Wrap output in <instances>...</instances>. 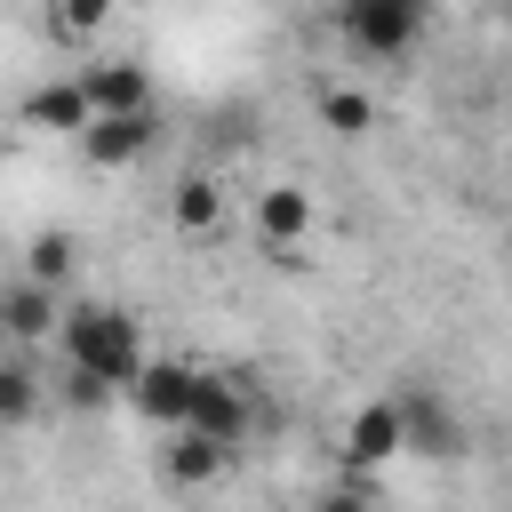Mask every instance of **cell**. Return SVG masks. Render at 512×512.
Masks as SVG:
<instances>
[{
    "label": "cell",
    "mask_w": 512,
    "mask_h": 512,
    "mask_svg": "<svg viewBox=\"0 0 512 512\" xmlns=\"http://www.w3.org/2000/svg\"><path fill=\"white\" fill-rule=\"evenodd\" d=\"M64 376H72V384H64V392H72V408H104V400H112L96 376H80V368H64Z\"/></svg>",
    "instance_id": "cell-19"
},
{
    "label": "cell",
    "mask_w": 512,
    "mask_h": 512,
    "mask_svg": "<svg viewBox=\"0 0 512 512\" xmlns=\"http://www.w3.org/2000/svg\"><path fill=\"white\" fill-rule=\"evenodd\" d=\"M128 400H136L160 432H176V424H184V400H192V368H176V360H144L136 384H128Z\"/></svg>",
    "instance_id": "cell-8"
},
{
    "label": "cell",
    "mask_w": 512,
    "mask_h": 512,
    "mask_svg": "<svg viewBox=\"0 0 512 512\" xmlns=\"http://www.w3.org/2000/svg\"><path fill=\"white\" fill-rule=\"evenodd\" d=\"M312 512H376V488H368V472H344L336 488H320V496H312Z\"/></svg>",
    "instance_id": "cell-18"
},
{
    "label": "cell",
    "mask_w": 512,
    "mask_h": 512,
    "mask_svg": "<svg viewBox=\"0 0 512 512\" xmlns=\"http://www.w3.org/2000/svg\"><path fill=\"white\" fill-rule=\"evenodd\" d=\"M152 144H160V112H152V104H144V112H96V120L80 128L88 168H136Z\"/></svg>",
    "instance_id": "cell-5"
},
{
    "label": "cell",
    "mask_w": 512,
    "mask_h": 512,
    "mask_svg": "<svg viewBox=\"0 0 512 512\" xmlns=\"http://www.w3.org/2000/svg\"><path fill=\"white\" fill-rule=\"evenodd\" d=\"M56 336H64V368L96 376L104 392H128L136 368H144V328L120 304H64L56 312Z\"/></svg>",
    "instance_id": "cell-1"
},
{
    "label": "cell",
    "mask_w": 512,
    "mask_h": 512,
    "mask_svg": "<svg viewBox=\"0 0 512 512\" xmlns=\"http://www.w3.org/2000/svg\"><path fill=\"white\" fill-rule=\"evenodd\" d=\"M312 224H320V200H312L304 184H264V192H256V240H264V248L296 256V248L312 240Z\"/></svg>",
    "instance_id": "cell-6"
},
{
    "label": "cell",
    "mask_w": 512,
    "mask_h": 512,
    "mask_svg": "<svg viewBox=\"0 0 512 512\" xmlns=\"http://www.w3.org/2000/svg\"><path fill=\"white\" fill-rule=\"evenodd\" d=\"M344 472H376V464H392L400 456V416H392V400H368V408H352V424H344Z\"/></svg>",
    "instance_id": "cell-7"
},
{
    "label": "cell",
    "mask_w": 512,
    "mask_h": 512,
    "mask_svg": "<svg viewBox=\"0 0 512 512\" xmlns=\"http://www.w3.org/2000/svg\"><path fill=\"white\" fill-rule=\"evenodd\" d=\"M424 24H432V0H344V8H336L344 48L368 56V64H400V56L424 40Z\"/></svg>",
    "instance_id": "cell-2"
},
{
    "label": "cell",
    "mask_w": 512,
    "mask_h": 512,
    "mask_svg": "<svg viewBox=\"0 0 512 512\" xmlns=\"http://www.w3.org/2000/svg\"><path fill=\"white\" fill-rule=\"evenodd\" d=\"M168 216H176V232H216L224 224V184L216 176H184L176 200H168Z\"/></svg>",
    "instance_id": "cell-13"
},
{
    "label": "cell",
    "mask_w": 512,
    "mask_h": 512,
    "mask_svg": "<svg viewBox=\"0 0 512 512\" xmlns=\"http://www.w3.org/2000/svg\"><path fill=\"white\" fill-rule=\"evenodd\" d=\"M80 96H88V112H144L152 104V72L144 64H88Z\"/></svg>",
    "instance_id": "cell-10"
},
{
    "label": "cell",
    "mask_w": 512,
    "mask_h": 512,
    "mask_svg": "<svg viewBox=\"0 0 512 512\" xmlns=\"http://www.w3.org/2000/svg\"><path fill=\"white\" fill-rule=\"evenodd\" d=\"M112 8H120V0H56V8H48V24H56L64 40H88V32H104V24H112Z\"/></svg>",
    "instance_id": "cell-17"
},
{
    "label": "cell",
    "mask_w": 512,
    "mask_h": 512,
    "mask_svg": "<svg viewBox=\"0 0 512 512\" xmlns=\"http://www.w3.org/2000/svg\"><path fill=\"white\" fill-rule=\"evenodd\" d=\"M88 120H96V112H88L80 80H48V88L24 96V128H40V136H80Z\"/></svg>",
    "instance_id": "cell-11"
},
{
    "label": "cell",
    "mask_w": 512,
    "mask_h": 512,
    "mask_svg": "<svg viewBox=\"0 0 512 512\" xmlns=\"http://www.w3.org/2000/svg\"><path fill=\"white\" fill-rule=\"evenodd\" d=\"M56 312H64V296L40 288V280H8V288H0V336H16V344L56 336Z\"/></svg>",
    "instance_id": "cell-9"
},
{
    "label": "cell",
    "mask_w": 512,
    "mask_h": 512,
    "mask_svg": "<svg viewBox=\"0 0 512 512\" xmlns=\"http://www.w3.org/2000/svg\"><path fill=\"white\" fill-rule=\"evenodd\" d=\"M248 424H256L248 384H240V376H208V368H192V400H184V424H176V432H200V440H216V448H240Z\"/></svg>",
    "instance_id": "cell-3"
},
{
    "label": "cell",
    "mask_w": 512,
    "mask_h": 512,
    "mask_svg": "<svg viewBox=\"0 0 512 512\" xmlns=\"http://www.w3.org/2000/svg\"><path fill=\"white\" fill-rule=\"evenodd\" d=\"M320 128H336V136H368V128H376V104H368L360 88H320Z\"/></svg>",
    "instance_id": "cell-15"
},
{
    "label": "cell",
    "mask_w": 512,
    "mask_h": 512,
    "mask_svg": "<svg viewBox=\"0 0 512 512\" xmlns=\"http://www.w3.org/2000/svg\"><path fill=\"white\" fill-rule=\"evenodd\" d=\"M32 408H40V384H32V368L0 360V432H16V424H24Z\"/></svg>",
    "instance_id": "cell-16"
},
{
    "label": "cell",
    "mask_w": 512,
    "mask_h": 512,
    "mask_svg": "<svg viewBox=\"0 0 512 512\" xmlns=\"http://www.w3.org/2000/svg\"><path fill=\"white\" fill-rule=\"evenodd\" d=\"M224 464H232V448H216V440H200V432H176V440H168V456H160L168 488H208Z\"/></svg>",
    "instance_id": "cell-12"
},
{
    "label": "cell",
    "mask_w": 512,
    "mask_h": 512,
    "mask_svg": "<svg viewBox=\"0 0 512 512\" xmlns=\"http://www.w3.org/2000/svg\"><path fill=\"white\" fill-rule=\"evenodd\" d=\"M72 256H80V240H72V232H32V248H24V280L64 288V280H72Z\"/></svg>",
    "instance_id": "cell-14"
},
{
    "label": "cell",
    "mask_w": 512,
    "mask_h": 512,
    "mask_svg": "<svg viewBox=\"0 0 512 512\" xmlns=\"http://www.w3.org/2000/svg\"><path fill=\"white\" fill-rule=\"evenodd\" d=\"M392 416H400V456H464V448H472L464 416H456V408H448L432 384L392 392Z\"/></svg>",
    "instance_id": "cell-4"
}]
</instances>
